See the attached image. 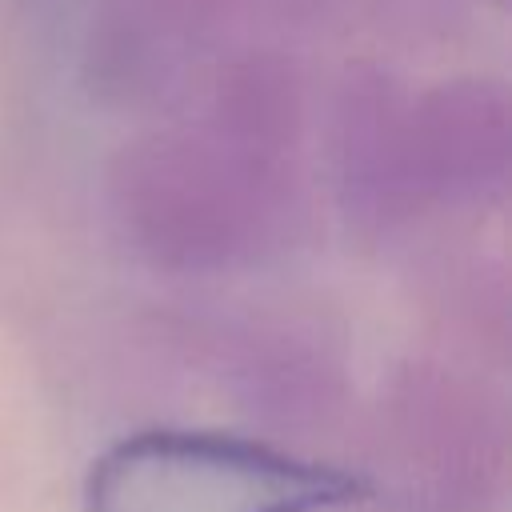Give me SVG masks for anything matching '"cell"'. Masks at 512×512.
I'll return each mask as SVG.
<instances>
[{
  "label": "cell",
  "instance_id": "1",
  "mask_svg": "<svg viewBox=\"0 0 512 512\" xmlns=\"http://www.w3.org/2000/svg\"><path fill=\"white\" fill-rule=\"evenodd\" d=\"M364 488L348 472L216 432H140L84 480V512H324Z\"/></svg>",
  "mask_w": 512,
  "mask_h": 512
}]
</instances>
